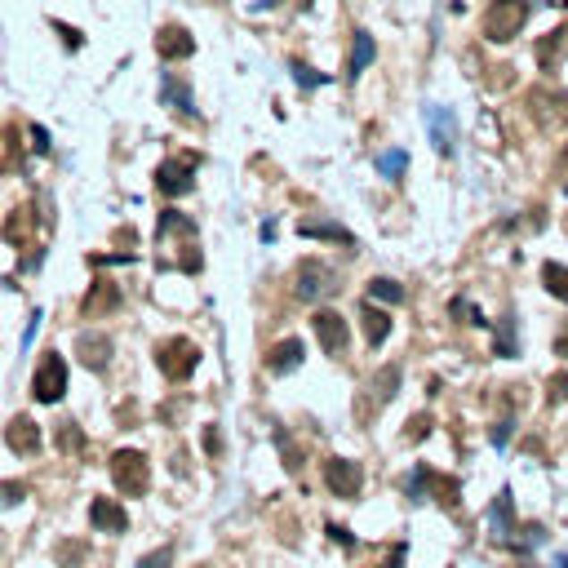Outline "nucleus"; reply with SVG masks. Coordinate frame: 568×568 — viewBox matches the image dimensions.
Returning <instances> with one entry per match:
<instances>
[{"label": "nucleus", "mask_w": 568, "mask_h": 568, "mask_svg": "<svg viewBox=\"0 0 568 568\" xmlns=\"http://www.w3.org/2000/svg\"><path fill=\"white\" fill-rule=\"evenodd\" d=\"M538 67L542 72H560L564 67V58H568V22H560V27H551L542 40H538Z\"/></svg>", "instance_id": "obj_14"}, {"label": "nucleus", "mask_w": 568, "mask_h": 568, "mask_svg": "<svg viewBox=\"0 0 568 568\" xmlns=\"http://www.w3.org/2000/svg\"><path fill=\"white\" fill-rule=\"evenodd\" d=\"M205 454L223 457V436H218V427H205Z\"/></svg>", "instance_id": "obj_38"}, {"label": "nucleus", "mask_w": 568, "mask_h": 568, "mask_svg": "<svg viewBox=\"0 0 568 568\" xmlns=\"http://www.w3.org/2000/svg\"><path fill=\"white\" fill-rule=\"evenodd\" d=\"M329 289H334L329 267H325L320 258H307V262L298 267V298H302V302H316V298H325Z\"/></svg>", "instance_id": "obj_11"}, {"label": "nucleus", "mask_w": 568, "mask_h": 568, "mask_svg": "<svg viewBox=\"0 0 568 568\" xmlns=\"http://www.w3.org/2000/svg\"><path fill=\"white\" fill-rule=\"evenodd\" d=\"M311 329H316V338H320V346H325L329 355H342V351L351 346V329H346V320H342L338 311H316Z\"/></svg>", "instance_id": "obj_12"}, {"label": "nucleus", "mask_w": 568, "mask_h": 568, "mask_svg": "<svg viewBox=\"0 0 568 568\" xmlns=\"http://www.w3.org/2000/svg\"><path fill=\"white\" fill-rule=\"evenodd\" d=\"M329 538L342 542V547H355V542H351V529H342V524H329Z\"/></svg>", "instance_id": "obj_43"}, {"label": "nucleus", "mask_w": 568, "mask_h": 568, "mask_svg": "<svg viewBox=\"0 0 568 568\" xmlns=\"http://www.w3.org/2000/svg\"><path fill=\"white\" fill-rule=\"evenodd\" d=\"M54 31L63 36V45H67V49H81V31H76V27H67V22H54Z\"/></svg>", "instance_id": "obj_39"}, {"label": "nucleus", "mask_w": 568, "mask_h": 568, "mask_svg": "<svg viewBox=\"0 0 568 568\" xmlns=\"http://www.w3.org/2000/svg\"><path fill=\"white\" fill-rule=\"evenodd\" d=\"M302 235H316V240H334V244H355V235L346 227H334V223H298Z\"/></svg>", "instance_id": "obj_25"}, {"label": "nucleus", "mask_w": 568, "mask_h": 568, "mask_svg": "<svg viewBox=\"0 0 568 568\" xmlns=\"http://www.w3.org/2000/svg\"><path fill=\"white\" fill-rule=\"evenodd\" d=\"M293 67V81L298 85H329V76H320V72H311V67H302V63H289Z\"/></svg>", "instance_id": "obj_36"}, {"label": "nucleus", "mask_w": 568, "mask_h": 568, "mask_svg": "<svg viewBox=\"0 0 568 568\" xmlns=\"http://www.w3.org/2000/svg\"><path fill=\"white\" fill-rule=\"evenodd\" d=\"M529 13H533L529 0H493V4L484 9V40H493V45L515 40V36L524 31Z\"/></svg>", "instance_id": "obj_2"}, {"label": "nucleus", "mask_w": 568, "mask_h": 568, "mask_svg": "<svg viewBox=\"0 0 568 568\" xmlns=\"http://www.w3.org/2000/svg\"><path fill=\"white\" fill-rule=\"evenodd\" d=\"M115 244H138V231H133V227H120V231H115Z\"/></svg>", "instance_id": "obj_46"}, {"label": "nucleus", "mask_w": 568, "mask_h": 568, "mask_svg": "<svg viewBox=\"0 0 568 568\" xmlns=\"http://www.w3.org/2000/svg\"><path fill=\"white\" fill-rule=\"evenodd\" d=\"M395 386H400V369H395V364H386V369H382V373H377V377L369 382V395H373V409H382V404H386V400L395 395Z\"/></svg>", "instance_id": "obj_22"}, {"label": "nucleus", "mask_w": 568, "mask_h": 568, "mask_svg": "<svg viewBox=\"0 0 568 568\" xmlns=\"http://www.w3.org/2000/svg\"><path fill=\"white\" fill-rule=\"evenodd\" d=\"M156 364H160V373L169 382H187L196 373V364H200V346L191 338H165L156 346Z\"/></svg>", "instance_id": "obj_4"}, {"label": "nucleus", "mask_w": 568, "mask_h": 568, "mask_svg": "<svg viewBox=\"0 0 568 568\" xmlns=\"http://www.w3.org/2000/svg\"><path fill=\"white\" fill-rule=\"evenodd\" d=\"M27 497V484H0V502H22Z\"/></svg>", "instance_id": "obj_40"}, {"label": "nucleus", "mask_w": 568, "mask_h": 568, "mask_svg": "<svg viewBox=\"0 0 568 568\" xmlns=\"http://www.w3.org/2000/svg\"><path fill=\"white\" fill-rule=\"evenodd\" d=\"M58 445H63L67 454H81V449H85V440H81V427H76V422H63V431H58Z\"/></svg>", "instance_id": "obj_34"}, {"label": "nucleus", "mask_w": 568, "mask_h": 568, "mask_svg": "<svg viewBox=\"0 0 568 568\" xmlns=\"http://www.w3.org/2000/svg\"><path fill=\"white\" fill-rule=\"evenodd\" d=\"M568 400V369H560L551 382H547V404H564Z\"/></svg>", "instance_id": "obj_33"}, {"label": "nucleus", "mask_w": 568, "mask_h": 568, "mask_svg": "<svg viewBox=\"0 0 568 568\" xmlns=\"http://www.w3.org/2000/svg\"><path fill=\"white\" fill-rule=\"evenodd\" d=\"M112 479L124 497H142V493L151 488V462H147V454H138V449H115Z\"/></svg>", "instance_id": "obj_3"}, {"label": "nucleus", "mask_w": 568, "mask_h": 568, "mask_svg": "<svg viewBox=\"0 0 568 568\" xmlns=\"http://www.w3.org/2000/svg\"><path fill=\"white\" fill-rule=\"evenodd\" d=\"M431 142H436V151H445V156H454V142H457V129H454V115L449 112H431Z\"/></svg>", "instance_id": "obj_21"}, {"label": "nucleus", "mask_w": 568, "mask_h": 568, "mask_svg": "<svg viewBox=\"0 0 568 568\" xmlns=\"http://www.w3.org/2000/svg\"><path fill=\"white\" fill-rule=\"evenodd\" d=\"M377 169H382L386 178H400V174L409 169V156H404V151H386V156L377 160Z\"/></svg>", "instance_id": "obj_32"}, {"label": "nucleus", "mask_w": 568, "mask_h": 568, "mask_svg": "<svg viewBox=\"0 0 568 568\" xmlns=\"http://www.w3.org/2000/svg\"><path fill=\"white\" fill-rule=\"evenodd\" d=\"M156 244L165 249V253H160V267H165V271L178 267L182 276H196V271L205 267L196 223H191L187 214H178V209H165V214H160V223H156Z\"/></svg>", "instance_id": "obj_1"}, {"label": "nucleus", "mask_w": 568, "mask_h": 568, "mask_svg": "<svg viewBox=\"0 0 568 568\" xmlns=\"http://www.w3.org/2000/svg\"><path fill=\"white\" fill-rule=\"evenodd\" d=\"M529 107H533V120H538V124H564L568 120V94L564 89H547V85H538V89H529Z\"/></svg>", "instance_id": "obj_9"}, {"label": "nucleus", "mask_w": 568, "mask_h": 568, "mask_svg": "<svg viewBox=\"0 0 568 568\" xmlns=\"http://www.w3.org/2000/svg\"><path fill=\"white\" fill-rule=\"evenodd\" d=\"M76 355H81L85 369L103 373V369L112 364V338H107V334H81V338H76Z\"/></svg>", "instance_id": "obj_16"}, {"label": "nucleus", "mask_w": 568, "mask_h": 568, "mask_svg": "<svg viewBox=\"0 0 568 568\" xmlns=\"http://www.w3.org/2000/svg\"><path fill=\"white\" fill-rule=\"evenodd\" d=\"M31 142H36V151H40V156L49 151V133H45L40 124H31Z\"/></svg>", "instance_id": "obj_41"}, {"label": "nucleus", "mask_w": 568, "mask_h": 568, "mask_svg": "<svg viewBox=\"0 0 568 568\" xmlns=\"http://www.w3.org/2000/svg\"><path fill=\"white\" fill-rule=\"evenodd\" d=\"M325 484L338 493V497H360V488H364V466L360 462H351V457H329L325 462Z\"/></svg>", "instance_id": "obj_7"}, {"label": "nucleus", "mask_w": 568, "mask_h": 568, "mask_svg": "<svg viewBox=\"0 0 568 568\" xmlns=\"http://www.w3.org/2000/svg\"><path fill=\"white\" fill-rule=\"evenodd\" d=\"M400 560H404V547H391V560H386V568H400Z\"/></svg>", "instance_id": "obj_47"}, {"label": "nucleus", "mask_w": 568, "mask_h": 568, "mask_svg": "<svg viewBox=\"0 0 568 568\" xmlns=\"http://www.w3.org/2000/svg\"><path fill=\"white\" fill-rule=\"evenodd\" d=\"M89 524L98 533H124L129 529V515H124V506L112 502V497H94L89 502Z\"/></svg>", "instance_id": "obj_15"}, {"label": "nucleus", "mask_w": 568, "mask_h": 568, "mask_svg": "<svg viewBox=\"0 0 568 568\" xmlns=\"http://www.w3.org/2000/svg\"><path fill=\"white\" fill-rule=\"evenodd\" d=\"M169 560H174V551L165 547V551H151V555H142V560H138V568H169Z\"/></svg>", "instance_id": "obj_37"}, {"label": "nucleus", "mask_w": 568, "mask_h": 568, "mask_svg": "<svg viewBox=\"0 0 568 568\" xmlns=\"http://www.w3.org/2000/svg\"><path fill=\"white\" fill-rule=\"evenodd\" d=\"M555 178H560V187L568 191V147L560 151V160H555Z\"/></svg>", "instance_id": "obj_42"}, {"label": "nucleus", "mask_w": 568, "mask_h": 568, "mask_svg": "<svg viewBox=\"0 0 568 568\" xmlns=\"http://www.w3.org/2000/svg\"><path fill=\"white\" fill-rule=\"evenodd\" d=\"M298 4H302V9H307V4H311V0H298Z\"/></svg>", "instance_id": "obj_48"}, {"label": "nucleus", "mask_w": 568, "mask_h": 568, "mask_svg": "<svg viewBox=\"0 0 568 568\" xmlns=\"http://www.w3.org/2000/svg\"><path fill=\"white\" fill-rule=\"evenodd\" d=\"M427 488H436V502H440V506L457 511V502H462V497H457L462 484H457L454 475H436V471H431V475H427Z\"/></svg>", "instance_id": "obj_23"}, {"label": "nucleus", "mask_w": 568, "mask_h": 568, "mask_svg": "<svg viewBox=\"0 0 568 568\" xmlns=\"http://www.w3.org/2000/svg\"><path fill=\"white\" fill-rule=\"evenodd\" d=\"M81 311H85V320H98V316H112V311H120V284H115V280H107V276H98V280L89 284V293H85Z\"/></svg>", "instance_id": "obj_10"}, {"label": "nucleus", "mask_w": 568, "mask_h": 568, "mask_svg": "<svg viewBox=\"0 0 568 568\" xmlns=\"http://www.w3.org/2000/svg\"><path fill=\"white\" fill-rule=\"evenodd\" d=\"M302 355H307V351H302V338H280L271 351H267V369H271V373H293V369L302 364Z\"/></svg>", "instance_id": "obj_18"}, {"label": "nucleus", "mask_w": 568, "mask_h": 568, "mask_svg": "<svg viewBox=\"0 0 568 568\" xmlns=\"http://www.w3.org/2000/svg\"><path fill=\"white\" fill-rule=\"evenodd\" d=\"M515 351H520V338H515V320H502V325H497V338H493V355L511 360Z\"/></svg>", "instance_id": "obj_27"}, {"label": "nucleus", "mask_w": 568, "mask_h": 568, "mask_svg": "<svg viewBox=\"0 0 568 568\" xmlns=\"http://www.w3.org/2000/svg\"><path fill=\"white\" fill-rule=\"evenodd\" d=\"M506 440H511V422H497V427H493V445L502 449Z\"/></svg>", "instance_id": "obj_44"}, {"label": "nucleus", "mask_w": 568, "mask_h": 568, "mask_svg": "<svg viewBox=\"0 0 568 568\" xmlns=\"http://www.w3.org/2000/svg\"><path fill=\"white\" fill-rule=\"evenodd\" d=\"M542 284H547L551 298L568 302V267L564 262H547V267H542Z\"/></svg>", "instance_id": "obj_24"}, {"label": "nucleus", "mask_w": 568, "mask_h": 568, "mask_svg": "<svg viewBox=\"0 0 568 568\" xmlns=\"http://www.w3.org/2000/svg\"><path fill=\"white\" fill-rule=\"evenodd\" d=\"M31 231H36V209L31 205H22V209H9V218H4V244H13V249H22L27 240H31Z\"/></svg>", "instance_id": "obj_17"}, {"label": "nucleus", "mask_w": 568, "mask_h": 568, "mask_svg": "<svg viewBox=\"0 0 568 568\" xmlns=\"http://www.w3.org/2000/svg\"><path fill=\"white\" fill-rule=\"evenodd\" d=\"M449 311H454L462 325H488V320H484V316H479V311H475V307H471L466 298H454V307H449Z\"/></svg>", "instance_id": "obj_35"}, {"label": "nucleus", "mask_w": 568, "mask_h": 568, "mask_svg": "<svg viewBox=\"0 0 568 568\" xmlns=\"http://www.w3.org/2000/svg\"><path fill=\"white\" fill-rule=\"evenodd\" d=\"M369 298H377V302H404V289L395 280L377 276V280H369Z\"/></svg>", "instance_id": "obj_28"}, {"label": "nucleus", "mask_w": 568, "mask_h": 568, "mask_svg": "<svg viewBox=\"0 0 568 568\" xmlns=\"http://www.w3.org/2000/svg\"><path fill=\"white\" fill-rule=\"evenodd\" d=\"M156 187L160 196H187L196 187V156H169L156 169Z\"/></svg>", "instance_id": "obj_6"}, {"label": "nucleus", "mask_w": 568, "mask_h": 568, "mask_svg": "<svg viewBox=\"0 0 568 568\" xmlns=\"http://www.w3.org/2000/svg\"><path fill=\"white\" fill-rule=\"evenodd\" d=\"M4 445H9L13 454H22V457L40 454V427H36V418H27V413L9 418V427H4Z\"/></svg>", "instance_id": "obj_13"}, {"label": "nucleus", "mask_w": 568, "mask_h": 568, "mask_svg": "<svg viewBox=\"0 0 568 568\" xmlns=\"http://www.w3.org/2000/svg\"><path fill=\"white\" fill-rule=\"evenodd\" d=\"M160 94H165V98H169V103H174L178 112H187V115H191V98H187V89H182V85H178L174 76H165V85H160Z\"/></svg>", "instance_id": "obj_30"}, {"label": "nucleus", "mask_w": 568, "mask_h": 568, "mask_svg": "<svg viewBox=\"0 0 568 568\" xmlns=\"http://www.w3.org/2000/svg\"><path fill=\"white\" fill-rule=\"evenodd\" d=\"M488 515H493V524H497V533H502V538H506V533H515V515H511V493H506V488L493 497V511H488Z\"/></svg>", "instance_id": "obj_26"}, {"label": "nucleus", "mask_w": 568, "mask_h": 568, "mask_svg": "<svg viewBox=\"0 0 568 568\" xmlns=\"http://www.w3.org/2000/svg\"><path fill=\"white\" fill-rule=\"evenodd\" d=\"M360 320H364V338H369V346H382V342L391 338V316H386L382 307H373V298L360 307Z\"/></svg>", "instance_id": "obj_19"}, {"label": "nucleus", "mask_w": 568, "mask_h": 568, "mask_svg": "<svg viewBox=\"0 0 568 568\" xmlns=\"http://www.w3.org/2000/svg\"><path fill=\"white\" fill-rule=\"evenodd\" d=\"M431 427H436L431 413H413V418L404 422V440H409V445H422V440L431 436Z\"/></svg>", "instance_id": "obj_29"}, {"label": "nucleus", "mask_w": 568, "mask_h": 568, "mask_svg": "<svg viewBox=\"0 0 568 568\" xmlns=\"http://www.w3.org/2000/svg\"><path fill=\"white\" fill-rule=\"evenodd\" d=\"M564 4H568V0H564Z\"/></svg>", "instance_id": "obj_49"}, {"label": "nucleus", "mask_w": 568, "mask_h": 568, "mask_svg": "<svg viewBox=\"0 0 568 568\" xmlns=\"http://www.w3.org/2000/svg\"><path fill=\"white\" fill-rule=\"evenodd\" d=\"M373 54H377L373 36H369V31H355V45H351V63H346V81H360V76L369 72Z\"/></svg>", "instance_id": "obj_20"}, {"label": "nucleus", "mask_w": 568, "mask_h": 568, "mask_svg": "<svg viewBox=\"0 0 568 568\" xmlns=\"http://www.w3.org/2000/svg\"><path fill=\"white\" fill-rule=\"evenodd\" d=\"M555 355H568V320L560 325V334H555Z\"/></svg>", "instance_id": "obj_45"}, {"label": "nucleus", "mask_w": 568, "mask_h": 568, "mask_svg": "<svg viewBox=\"0 0 568 568\" xmlns=\"http://www.w3.org/2000/svg\"><path fill=\"white\" fill-rule=\"evenodd\" d=\"M31 395L40 404H58L67 395V360L58 351H49L40 364H36V377H31Z\"/></svg>", "instance_id": "obj_5"}, {"label": "nucleus", "mask_w": 568, "mask_h": 568, "mask_svg": "<svg viewBox=\"0 0 568 568\" xmlns=\"http://www.w3.org/2000/svg\"><path fill=\"white\" fill-rule=\"evenodd\" d=\"M156 54H160L165 63H182V58L196 54V36H191L182 22H165V27L156 31Z\"/></svg>", "instance_id": "obj_8"}, {"label": "nucleus", "mask_w": 568, "mask_h": 568, "mask_svg": "<svg viewBox=\"0 0 568 568\" xmlns=\"http://www.w3.org/2000/svg\"><path fill=\"white\" fill-rule=\"evenodd\" d=\"M276 449L284 454V466H289V471H302V454L293 449V440H289V431H276Z\"/></svg>", "instance_id": "obj_31"}]
</instances>
